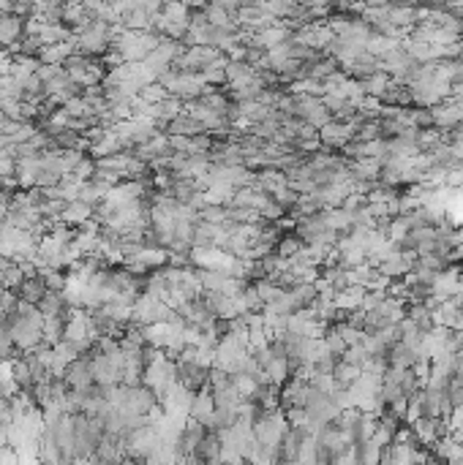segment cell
Masks as SVG:
<instances>
[{
	"label": "cell",
	"mask_w": 463,
	"mask_h": 465,
	"mask_svg": "<svg viewBox=\"0 0 463 465\" xmlns=\"http://www.w3.org/2000/svg\"><path fill=\"white\" fill-rule=\"evenodd\" d=\"M22 33V19L17 17H3L0 19V44H14Z\"/></svg>",
	"instance_id": "6da1fadb"
},
{
	"label": "cell",
	"mask_w": 463,
	"mask_h": 465,
	"mask_svg": "<svg viewBox=\"0 0 463 465\" xmlns=\"http://www.w3.org/2000/svg\"><path fill=\"white\" fill-rule=\"evenodd\" d=\"M90 213H93V210H90V204H85V201H79V199H76V201H72V204L63 210V218H66V220H72V223H85Z\"/></svg>",
	"instance_id": "7a4b0ae2"
}]
</instances>
